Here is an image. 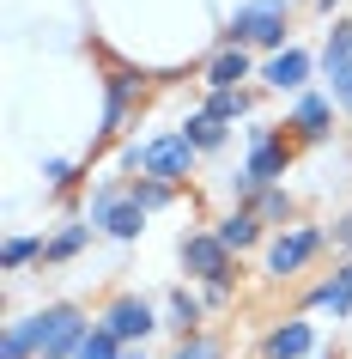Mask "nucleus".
<instances>
[{"instance_id": "1", "label": "nucleus", "mask_w": 352, "mask_h": 359, "mask_svg": "<svg viewBox=\"0 0 352 359\" xmlns=\"http://www.w3.org/2000/svg\"><path fill=\"white\" fill-rule=\"evenodd\" d=\"M292 158H297V140H292L286 128H274V122H249V158H243V170L231 177L237 208H255V195H261V189L286 183Z\"/></svg>"}, {"instance_id": "2", "label": "nucleus", "mask_w": 352, "mask_h": 359, "mask_svg": "<svg viewBox=\"0 0 352 359\" xmlns=\"http://www.w3.org/2000/svg\"><path fill=\"white\" fill-rule=\"evenodd\" d=\"M286 37H292V0H243L231 13V25H225L231 49H267V55H279V49H292Z\"/></svg>"}, {"instance_id": "3", "label": "nucleus", "mask_w": 352, "mask_h": 359, "mask_svg": "<svg viewBox=\"0 0 352 359\" xmlns=\"http://www.w3.org/2000/svg\"><path fill=\"white\" fill-rule=\"evenodd\" d=\"M195 158H201V152L183 140V128L152 134V140H128V147H122V170H140V177H158V183H176V189L195 177Z\"/></svg>"}, {"instance_id": "4", "label": "nucleus", "mask_w": 352, "mask_h": 359, "mask_svg": "<svg viewBox=\"0 0 352 359\" xmlns=\"http://www.w3.org/2000/svg\"><path fill=\"white\" fill-rule=\"evenodd\" d=\"M85 219H92L104 238H115V244H134V238L146 231V208L134 201L128 177H97L92 201H85Z\"/></svg>"}, {"instance_id": "5", "label": "nucleus", "mask_w": 352, "mask_h": 359, "mask_svg": "<svg viewBox=\"0 0 352 359\" xmlns=\"http://www.w3.org/2000/svg\"><path fill=\"white\" fill-rule=\"evenodd\" d=\"M176 256H183V268L195 280H206V304L231 299V286H237V256L219 244V231H183Z\"/></svg>"}, {"instance_id": "6", "label": "nucleus", "mask_w": 352, "mask_h": 359, "mask_svg": "<svg viewBox=\"0 0 352 359\" xmlns=\"http://www.w3.org/2000/svg\"><path fill=\"white\" fill-rule=\"evenodd\" d=\"M24 329H31V341H37V359H73L97 323H85L79 304L55 299V304H43L37 317H24Z\"/></svg>"}, {"instance_id": "7", "label": "nucleus", "mask_w": 352, "mask_h": 359, "mask_svg": "<svg viewBox=\"0 0 352 359\" xmlns=\"http://www.w3.org/2000/svg\"><path fill=\"white\" fill-rule=\"evenodd\" d=\"M146 92H152V79L140 74V67L104 55V128H97V140H115V134H122V122H128V110H134Z\"/></svg>"}, {"instance_id": "8", "label": "nucleus", "mask_w": 352, "mask_h": 359, "mask_svg": "<svg viewBox=\"0 0 352 359\" xmlns=\"http://www.w3.org/2000/svg\"><path fill=\"white\" fill-rule=\"evenodd\" d=\"M322 244H328V231H322V226H304V219H297V226H286L279 238H267V274H274V280L304 274V268L322 256Z\"/></svg>"}, {"instance_id": "9", "label": "nucleus", "mask_w": 352, "mask_h": 359, "mask_svg": "<svg viewBox=\"0 0 352 359\" xmlns=\"http://www.w3.org/2000/svg\"><path fill=\"white\" fill-rule=\"evenodd\" d=\"M97 329H110L122 347H146V335L158 329V311H152L140 292H122V299L104 304V317H97Z\"/></svg>"}, {"instance_id": "10", "label": "nucleus", "mask_w": 352, "mask_h": 359, "mask_svg": "<svg viewBox=\"0 0 352 359\" xmlns=\"http://www.w3.org/2000/svg\"><path fill=\"white\" fill-rule=\"evenodd\" d=\"M286 134H292L297 147H322V140L334 134V97H322V92H297L292 116H286Z\"/></svg>"}, {"instance_id": "11", "label": "nucleus", "mask_w": 352, "mask_h": 359, "mask_svg": "<svg viewBox=\"0 0 352 359\" xmlns=\"http://www.w3.org/2000/svg\"><path fill=\"white\" fill-rule=\"evenodd\" d=\"M310 49H279V55H267L261 61V79H267V86H274V92H304V86H310Z\"/></svg>"}, {"instance_id": "12", "label": "nucleus", "mask_w": 352, "mask_h": 359, "mask_svg": "<svg viewBox=\"0 0 352 359\" xmlns=\"http://www.w3.org/2000/svg\"><path fill=\"white\" fill-rule=\"evenodd\" d=\"M316 347V323L292 317V323H279V329H267L261 335V359H304Z\"/></svg>"}, {"instance_id": "13", "label": "nucleus", "mask_w": 352, "mask_h": 359, "mask_svg": "<svg viewBox=\"0 0 352 359\" xmlns=\"http://www.w3.org/2000/svg\"><path fill=\"white\" fill-rule=\"evenodd\" d=\"M201 74H206V92H243V79L255 74V61H249V49H231V43H225Z\"/></svg>"}, {"instance_id": "14", "label": "nucleus", "mask_w": 352, "mask_h": 359, "mask_svg": "<svg viewBox=\"0 0 352 359\" xmlns=\"http://www.w3.org/2000/svg\"><path fill=\"white\" fill-rule=\"evenodd\" d=\"M310 311H328V317H352V262H340L322 286H310Z\"/></svg>"}, {"instance_id": "15", "label": "nucleus", "mask_w": 352, "mask_h": 359, "mask_svg": "<svg viewBox=\"0 0 352 359\" xmlns=\"http://www.w3.org/2000/svg\"><path fill=\"white\" fill-rule=\"evenodd\" d=\"M213 231H219V244L231 250V256H243V250H255V244H261V213H255V208H231Z\"/></svg>"}, {"instance_id": "16", "label": "nucleus", "mask_w": 352, "mask_h": 359, "mask_svg": "<svg viewBox=\"0 0 352 359\" xmlns=\"http://www.w3.org/2000/svg\"><path fill=\"white\" fill-rule=\"evenodd\" d=\"M92 231H97L92 219H67V226H61L55 238H49V244H43V262H37V268H61V262H73L79 250L92 244Z\"/></svg>"}, {"instance_id": "17", "label": "nucleus", "mask_w": 352, "mask_h": 359, "mask_svg": "<svg viewBox=\"0 0 352 359\" xmlns=\"http://www.w3.org/2000/svg\"><path fill=\"white\" fill-rule=\"evenodd\" d=\"M322 74H328V86L352 74V19H334L328 43H322Z\"/></svg>"}, {"instance_id": "18", "label": "nucleus", "mask_w": 352, "mask_h": 359, "mask_svg": "<svg viewBox=\"0 0 352 359\" xmlns=\"http://www.w3.org/2000/svg\"><path fill=\"white\" fill-rule=\"evenodd\" d=\"M201 311H206V299H195V292H188V286H176V292H170V299H164V329H170V335H195V329H201Z\"/></svg>"}, {"instance_id": "19", "label": "nucleus", "mask_w": 352, "mask_h": 359, "mask_svg": "<svg viewBox=\"0 0 352 359\" xmlns=\"http://www.w3.org/2000/svg\"><path fill=\"white\" fill-rule=\"evenodd\" d=\"M255 213H261V226H279V231H286V219L297 226V201L286 195V183H274V189H261V195H255Z\"/></svg>"}, {"instance_id": "20", "label": "nucleus", "mask_w": 352, "mask_h": 359, "mask_svg": "<svg viewBox=\"0 0 352 359\" xmlns=\"http://www.w3.org/2000/svg\"><path fill=\"white\" fill-rule=\"evenodd\" d=\"M183 140H188L195 152H219V147H225V122H213L206 110H195V116L183 122Z\"/></svg>"}, {"instance_id": "21", "label": "nucleus", "mask_w": 352, "mask_h": 359, "mask_svg": "<svg viewBox=\"0 0 352 359\" xmlns=\"http://www.w3.org/2000/svg\"><path fill=\"white\" fill-rule=\"evenodd\" d=\"M249 104H255L249 92H206V104H201V110L213 116V122H225V128H231L237 116H249Z\"/></svg>"}, {"instance_id": "22", "label": "nucleus", "mask_w": 352, "mask_h": 359, "mask_svg": "<svg viewBox=\"0 0 352 359\" xmlns=\"http://www.w3.org/2000/svg\"><path fill=\"white\" fill-rule=\"evenodd\" d=\"M43 244H49V238H6V244H0V262H6V274H19V268L43 262Z\"/></svg>"}, {"instance_id": "23", "label": "nucleus", "mask_w": 352, "mask_h": 359, "mask_svg": "<svg viewBox=\"0 0 352 359\" xmlns=\"http://www.w3.org/2000/svg\"><path fill=\"white\" fill-rule=\"evenodd\" d=\"M128 189H134V201H140L146 213H158V208L176 201V183H158V177H128Z\"/></svg>"}, {"instance_id": "24", "label": "nucleus", "mask_w": 352, "mask_h": 359, "mask_svg": "<svg viewBox=\"0 0 352 359\" xmlns=\"http://www.w3.org/2000/svg\"><path fill=\"white\" fill-rule=\"evenodd\" d=\"M0 359H37V341L24 323H6V335H0Z\"/></svg>"}, {"instance_id": "25", "label": "nucleus", "mask_w": 352, "mask_h": 359, "mask_svg": "<svg viewBox=\"0 0 352 359\" xmlns=\"http://www.w3.org/2000/svg\"><path fill=\"white\" fill-rule=\"evenodd\" d=\"M170 359H225V347H219L213 335H188V341L170 347Z\"/></svg>"}, {"instance_id": "26", "label": "nucleus", "mask_w": 352, "mask_h": 359, "mask_svg": "<svg viewBox=\"0 0 352 359\" xmlns=\"http://www.w3.org/2000/svg\"><path fill=\"white\" fill-rule=\"evenodd\" d=\"M73 359H122V341H115L110 329H92V335H85V347H79Z\"/></svg>"}, {"instance_id": "27", "label": "nucleus", "mask_w": 352, "mask_h": 359, "mask_svg": "<svg viewBox=\"0 0 352 359\" xmlns=\"http://www.w3.org/2000/svg\"><path fill=\"white\" fill-rule=\"evenodd\" d=\"M43 177H49V189H61V195L79 183V170L67 165V158H43Z\"/></svg>"}, {"instance_id": "28", "label": "nucleus", "mask_w": 352, "mask_h": 359, "mask_svg": "<svg viewBox=\"0 0 352 359\" xmlns=\"http://www.w3.org/2000/svg\"><path fill=\"white\" fill-rule=\"evenodd\" d=\"M328 97H334V110H340V116H352V74H346V79H334Z\"/></svg>"}, {"instance_id": "29", "label": "nucleus", "mask_w": 352, "mask_h": 359, "mask_svg": "<svg viewBox=\"0 0 352 359\" xmlns=\"http://www.w3.org/2000/svg\"><path fill=\"white\" fill-rule=\"evenodd\" d=\"M328 238H334L340 250H352V213H346V219H334V231H328Z\"/></svg>"}, {"instance_id": "30", "label": "nucleus", "mask_w": 352, "mask_h": 359, "mask_svg": "<svg viewBox=\"0 0 352 359\" xmlns=\"http://www.w3.org/2000/svg\"><path fill=\"white\" fill-rule=\"evenodd\" d=\"M122 359H152V353H146V347H122Z\"/></svg>"}, {"instance_id": "31", "label": "nucleus", "mask_w": 352, "mask_h": 359, "mask_svg": "<svg viewBox=\"0 0 352 359\" xmlns=\"http://www.w3.org/2000/svg\"><path fill=\"white\" fill-rule=\"evenodd\" d=\"M334 6H340V0H316V13H334Z\"/></svg>"}, {"instance_id": "32", "label": "nucleus", "mask_w": 352, "mask_h": 359, "mask_svg": "<svg viewBox=\"0 0 352 359\" xmlns=\"http://www.w3.org/2000/svg\"><path fill=\"white\" fill-rule=\"evenodd\" d=\"M316 359H340V353H316Z\"/></svg>"}]
</instances>
